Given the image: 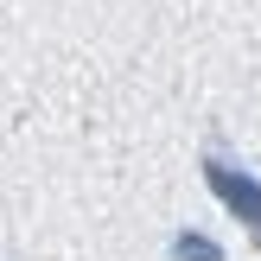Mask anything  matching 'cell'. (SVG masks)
Returning <instances> with one entry per match:
<instances>
[{"instance_id": "6da1fadb", "label": "cell", "mask_w": 261, "mask_h": 261, "mask_svg": "<svg viewBox=\"0 0 261 261\" xmlns=\"http://www.w3.org/2000/svg\"><path fill=\"white\" fill-rule=\"evenodd\" d=\"M198 172H204V185H211V198L223 204V211L236 217L242 229H249V236H255V249H261V178H255V172H249V166H242V160H236V153H229L217 134H211V147H204Z\"/></svg>"}, {"instance_id": "7a4b0ae2", "label": "cell", "mask_w": 261, "mask_h": 261, "mask_svg": "<svg viewBox=\"0 0 261 261\" xmlns=\"http://www.w3.org/2000/svg\"><path fill=\"white\" fill-rule=\"evenodd\" d=\"M166 261H223V242L204 236V229H172L166 242Z\"/></svg>"}]
</instances>
